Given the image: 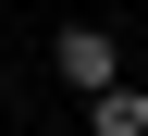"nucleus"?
I'll list each match as a JSON object with an SVG mask.
<instances>
[{
  "mask_svg": "<svg viewBox=\"0 0 148 136\" xmlns=\"http://www.w3.org/2000/svg\"><path fill=\"white\" fill-rule=\"evenodd\" d=\"M74 136H148V87L123 74L111 99H86V124H74Z\"/></svg>",
  "mask_w": 148,
  "mask_h": 136,
  "instance_id": "2",
  "label": "nucleus"
},
{
  "mask_svg": "<svg viewBox=\"0 0 148 136\" xmlns=\"http://www.w3.org/2000/svg\"><path fill=\"white\" fill-rule=\"evenodd\" d=\"M49 74H62L74 99H111L123 87V37L111 25H49Z\"/></svg>",
  "mask_w": 148,
  "mask_h": 136,
  "instance_id": "1",
  "label": "nucleus"
}]
</instances>
